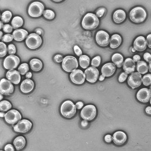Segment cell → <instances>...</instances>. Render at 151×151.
<instances>
[{
    "instance_id": "1",
    "label": "cell",
    "mask_w": 151,
    "mask_h": 151,
    "mask_svg": "<svg viewBox=\"0 0 151 151\" xmlns=\"http://www.w3.org/2000/svg\"><path fill=\"white\" fill-rule=\"evenodd\" d=\"M99 23V19L94 14L88 13L84 17L82 22L83 27L87 30L96 29Z\"/></svg>"
},
{
    "instance_id": "2",
    "label": "cell",
    "mask_w": 151,
    "mask_h": 151,
    "mask_svg": "<svg viewBox=\"0 0 151 151\" xmlns=\"http://www.w3.org/2000/svg\"><path fill=\"white\" fill-rule=\"evenodd\" d=\"M129 15L130 18L132 22L140 23L145 21L147 17V14L143 8L137 7L131 11Z\"/></svg>"
},
{
    "instance_id": "3",
    "label": "cell",
    "mask_w": 151,
    "mask_h": 151,
    "mask_svg": "<svg viewBox=\"0 0 151 151\" xmlns=\"http://www.w3.org/2000/svg\"><path fill=\"white\" fill-rule=\"evenodd\" d=\"M76 112V107L70 101H67L65 102L61 106V114L65 118H72L74 116Z\"/></svg>"
},
{
    "instance_id": "4",
    "label": "cell",
    "mask_w": 151,
    "mask_h": 151,
    "mask_svg": "<svg viewBox=\"0 0 151 151\" xmlns=\"http://www.w3.org/2000/svg\"><path fill=\"white\" fill-rule=\"evenodd\" d=\"M78 66L77 60L72 56H67L65 57L62 63L63 69L68 72L74 71L77 68Z\"/></svg>"
},
{
    "instance_id": "5",
    "label": "cell",
    "mask_w": 151,
    "mask_h": 151,
    "mask_svg": "<svg viewBox=\"0 0 151 151\" xmlns=\"http://www.w3.org/2000/svg\"><path fill=\"white\" fill-rule=\"evenodd\" d=\"M44 10V7L42 4L38 2H35L30 5L28 9V12L30 17L37 18L42 15Z\"/></svg>"
},
{
    "instance_id": "6",
    "label": "cell",
    "mask_w": 151,
    "mask_h": 151,
    "mask_svg": "<svg viewBox=\"0 0 151 151\" xmlns=\"http://www.w3.org/2000/svg\"><path fill=\"white\" fill-rule=\"evenodd\" d=\"M42 40L41 37L37 34L32 33L27 37L26 41L27 47L31 49H35L41 45Z\"/></svg>"
},
{
    "instance_id": "7",
    "label": "cell",
    "mask_w": 151,
    "mask_h": 151,
    "mask_svg": "<svg viewBox=\"0 0 151 151\" xmlns=\"http://www.w3.org/2000/svg\"><path fill=\"white\" fill-rule=\"evenodd\" d=\"M96 114L95 107L93 105H88L85 106L81 111V115L84 120L90 121L93 119Z\"/></svg>"
},
{
    "instance_id": "8",
    "label": "cell",
    "mask_w": 151,
    "mask_h": 151,
    "mask_svg": "<svg viewBox=\"0 0 151 151\" xmlns=\"http://www.w3.org/2000/svg\"><path fill=\"white\" fill-rule=\"evenodd\" d=\"M20 63V59L17 56L10 55L7 56L4 60L3 65L6 69L12 70L17 68Z\"/></svg>"
},
{
    "instance_id": "9",
    "label": "cell",
    "mask_w": 151,
    "mask_h": 151,
    "mask_svg": "<svg viewBox=\"0 0 151 151\" xmlns=\"http://www.w3.org/2000/svg\"><path fill=\"white\" fill-rule=\"evenodd\" d=\"M4 117L6 122L12 124H14L19 122L22 118L19 112L15 109L11 110L8 111Z\"/></svg>"
},
{
    "instance_id": "10",
    "label": "cell",
    "mask_w": 151,
    "mask_h": 151,
    "mask_svg": "<svg viewBox=\"0 0 151 151\" xmlns=\"http://www.w3.org/2000/svg\"><path fill=\"white\" fill-rule=\"evenodd\" d=\"M32 124L29 121L23 119L20 121L14 127V131L20 133H26L31 129Z\"/></svg>"
},
{
    "instance_id": "11",
    "label": "cell",
    "mask_w": 151,
    "mask_h": 151,
    "mask_svg": "<svg viewBox=\"0 0 151 151\" xmlns=\"http://www.w3.org/2000/svg\"><path fill=\"white\" fill-rule=\"evenodd\" d=\"M96 40L98 45L102 47L107 46L110 42V37L109 34L104 31H100L97 33Z\"/></svg>"
},
{
    "instance_id": "12",
    "label": "cell",
    "mask_w": 151,
    "mask_h": 151,
    "mask_svg": "<svg viewBox=\"0 0 151 151\" xmlns=\"http://www.w3.org/2000/svg\"><path fill=\"white\" fill-rule=\"evenodd\" d=\"M0 90L2 94L6 96L10 95L13 93L14 86L6 79H3L0 83Z\"/></svg>"
},
{
    "instance_id": "13",
    "label": "cell",
    "mask_w": 151,
    "mask_h": 151,
    "mask_svg": "<svg viewBox=\"0 0 151 151\" xmlns=\"http://www.w3.org/2000/svg\"><path fill=\"white\" fill-rule=\"evenodd\" d=\"M142 82V76L137 72H135L131 75L128 80L129 85L133 89L139 87L141 85Z\"/></svg>"
},
{
    "instance_id": "14",
    "label": "cell",
    "mask_w": 151,
    "mask_h": 151,
    "mask_svg": "<svg viewBox=\"0 0 151 151\" xmlns=\"http://www.w3.org/2000/svg\"><path fill=\"white\" fill-rule=\"evenodd\" d=\"M99 72L96 68L90 67L85 71V76L86 80L91 83H95L99 77Z\"/></svg>"
},
{
    "instance_id": "15",
    "label": "cell",
    "mask_w": 151,
    "mask_h": 151,
    "mask_svg": "<svg viewBox=\"0 0 151 151\" xmlns=\"http://www.w3.org/2000/svg\"><path fill=\"white\" fill-rule=\"evenodd\" d=\"M70 78L74 83L77 84H83L85 80V75L83 72L77 70L72 73L70 74Z\"/></svg>"
},
{
    "instance_id": "16",
    "label": "cell",
    "mask_w": 151,
    "mask_h": 151,
    "mask_svg": "<svg viewBox=\"0 0 151 151\" xmlns=\"http://www.w3.org/2000/svg\"><path fill=\"white\" fill-rule=\"evenodd\" d=\"M151 96L150 91L146 88L140 90L137 94V97L138 100L143 103H147L149 101Z\"/></svg>"
},
{
    "instance_id": "17",
    "label": "cell",
    "mask_w": 151,
    "mask_h": 151,
    "mask_svg": "<svg viewBox=\"0 0 151 151\" xmlns=\"http://www.w3.org/2000/svg\"><path fill=\"white\" fill-rule=\"evenodd\" d=\"M112 139L116 145H121L124 144L127 139V137L125 133L122 131H118L113 134Z\"/></svg>"
},
{
    "instance_id": "18",
    "label": "cell",
    "mask_w": 151,
    "mask_h": 151,
    "mask_svg": "<svg viewBox=\"0 0 151 151\" xmlns=\"http://www.w3.org/2000/svg\"><path fill=\"white\" fill-rule=\"evenodd\" d=\"M6 77L10 82L15 84H18L20 81V75L15 70L8 71L6 73Z\"/></svg>"
},
{
    "instance_id": "19",
    "label": "cell",
    "mask_w": 151,
    "mask_h": 151,
    "mask_svg": "<svg viewBox=\"0 0 151 151\" xmlns=\"http://www.w3.org/2000/svg\"><path fill=\"white\" fill-rule=\"evenodd\" d=\"M134 48L138 51H144L147 48L146 41L145 38L142 36L137 37L134 42Z\"/></svg>"
},
{
    "instance_id": "20",
    "label": "cell",
    "mask_w": 151,
    "mask_h": 151,
    "mask_svg": "<svg viewBox=\"0 0 151 151\" xmlns=\"http://www.w3.org/2000/svg\"><path fill=\"white\" fill-rule=\"evenodd\" d=\"M34 86L33 82L30 79H27L22 83L20 86V90L23 93H28L32 91Z\"/></svg>"
},
{
    "instance_id": "21",
    "label": "cell",
    "mask_w": 151,
    "mask_h": 151,
    "mask_svg": "<svg viewBox=\"0 0 151 151\" xmlns=\"http://www.w3.org/2000/svg\"><path fill=\"white\" fill-rule=\"evenodd\" d=\"M116 67L112 63H108L105 65L102 68L101 72L105 77L111 76L115 71Z\"/></svg>"
},
{
    "instance_id": "22",
    "label": "cell",
    "mask_w": 151,
    "mask_h": 151,
    "mask_svg": "<svg viewBox=\"0 0 151 151\" xmlns=\"http://www.w3.org/2000/svg\"><path fill=\"white\" fill-rule=\"evenodd\" d=\"M123 69L125 73H133L135 69V62L132 59H127L124 62Z\"/></svg>"
},
{
    "instance_id": "23",
    "label": "cell",
    "mask_w": 151,
    "mask_h": 151,
    "mask_svg": "<svg viewBox=\"0 0 151 151\" xmlns=\"http://www.w3.org/2000/svg\"><path fill=\"white\" fill-rule=\"evenodd\" d=\"M28 33L26 30L19 29L15 30L12 34L14 39L20 42L24 40L27 37Z\"/></svg>"
},
{
    "instance_id": "24",
    "label": "cell",
    "mask_w": 151,
    "mask_h": 151,
    "mask_svg": "<svg viewBox=\"0 0 151 151\" xmlns=\"http://www.w3.org/2000/svg\"><path fill=\"white\" fill-rule=\"evenodd\" d=\"M126 14L124 11L122 10H116L113 16V19L116 23L119 24L123 22L126 18Z\"/></svg>"
},
{
    "instance_id": "25",
    "label": "cell",
    "mask_w": 151,
    "mask_h": 151,
    "mask_svg": "<svg viewBox=\"0 0 151 151\" xmlns=\"http://www.w3.org/2000/svg\"><path fill=\"white\" fill-rule=\"evenodd\" d=\"M122 41L121 36L117 34L113 35L111 37L110 47L113 49L118 47L121 45Z\"/></svg>"
},
{
    "instance_id": "26",
    "label": "cell",
    "mask_w": 151,
    "mask_h": 151,
    "mask_svg": "<svg viewBox=\"0 0 151 151\" xmlns=\"http://www.w3.org/2000/svg\"><path fill=\"white\" fill-rule=\"evenodd\" d=\"M31 69L35 72H38L42 69L43 65L42 62L39 60L34 59L30 62Z\"/></svg>"
},
{
    "instance_id": "27",
    "label": "cell",
    "mask_w": 151,
    "mask_h": 151,
    "mask_svg": "<svg viewBox=\"0 0 151 151\" xmlns=\"http://www.w3.org/2000/svg\"><path fill=\"white\" fill-rule=\"evenodd\" d=\"M26 141L24 137L22 136L18 137L14 142V145L17 150L22 149L26 145Z\"/></svg>"
},
{
    "instance_id": "28",
    "label": "cell",
    "mask_w": 151,
    "mask_h": 151,
    "mask_svg": "<svg viewBox=\"0 0 151 151\" xmlns=\"http://www.w3.org/2000/svg\"><path fill=\"white\" fill-rule=\"evenodd\" d=\"M136 69L138 73L145 74L148 72V67L146 63L144 61H141L137 62Z\"/></svg>"
},
{
    "instance_id": "29",
    "label": "cell",
    "mask_w": 151,
    "mask_h": 151,
    "mask_svg": "<svg viewBox=\"0 0 151 151\" xmlns=\"http://www.w3.org/2000/svg\"><path fill=\"white\" fill-rule=\"evenodd\" d=\"M112 60L118 68H121L122 66L123 58L121 54L118 53L114 54L112 57Z\"/></svg>"
},
{
    "instance_id": "30",
    "label": "cell",
    "mask_w": 151,
    "mask_h": 151,
    "mask_svg": "<svg viewBox=\"0 0 151 151\" xmlns=\"http://www.w3.org/2000/svg\"><path fill=\"white\" fill-rule=\"evenodd\" d=\"M79 62L80 66L83 69H86L89 66L90 60L88 57L83 55L80 57Z\"/></svg>"
},
{
    "instance_id": "31",
    "label": "cell",
    "mask_w": 151,
    "mask_h": 151,
    "mask_svg": "<svg viewBox=\"0 0 151 151\" xmlns=\"http://www.w3.org/2000/svg\"><path fill=\"white\" fill-rule=\"evenodd\" d=\"M23 21L22 19L19 17H15L12 19L11 24L12 28L14 29H16L22 26Z\"/></svg>"
},
{
    "instance_id": "32",
    "label": "cell",
    "mask_w": 151,
    "mask_h": 151,
    "mask_svg": "<svg viewBox=\"0 0 151 151\" xmlns=\"http://www.w3.org/2000/svg\"><path fill=\"white\" fill-rule=\"evenodd\" d=\"M11 104L7 101L4 100L0 103V110L2 111H6L12 108Z\"/></svg>"
},
{
    "instance_id": "33",
    "label": "cell",
    "mask_w": 151,
    "mask_h": 151,
    "mask_svg": "<svg viewBox=\"0 0 151 151\" xmlns=\"http://www.w3.org/2000/svg\"><path fill=\"white\" fill-rule=\"evenodd\" d=\"M12 17V14L11 12L7 11L4 12L2 14L1 16V20L4 22L8 23L10 21Z\"/></svg>"
},
{
    "instance_id": "34",
    "label": "cell",
    "mask_w": 151,
    "mask_h": 151,
    "mask_svg": "<svg viewBox=\"0 0 151 151\" xmlns=\"http://www.w3.org/2000/svg\"><path fill=\"white\" fill-rule=\"evenodd\" d=\"M29 65L27 63L21 64L18 68V70L19 73L22 75H24L27 73L29 70Z\"/></svg>"
},
{
    "instance_id": "35",
    "label": "cell",
    "mask_w": 151,
    "mask_h": 151,
    "mask_svg": "<svg viewBox=\"0 0 151 151\" xmlns=\"http://www.w3.org/2000/svg\"><path fill=\"white\" fill-rule=\"evenodd\" d=\"M43 16L45 18L49 20L53 19L55 17L54 12L50 10H45Z\"/></svg>"
},
{
    "instance_id": "36",
    "label": "cell",
    "mask_w": 151,
    "mask_h": 151,
    "mask_svg": "<svg viewBox=\"0 0 151 151\" xmlns=\"http://www.w3.org/2000/svg\"><path fill=\"white\" fill-rule=\"evenodd\" d=\"M151 77L150 74H146L143 77L142 81L145 86H148L151 84Z\"/></svg>"
},
{
    "instance_id": "37",
    "label": "cell",
    "mask_w": 151,
    "mask_h": 151,
    "mask_svg": "<svg viewBox=\"0 0 151 151\" xmlns=\"http://www.w3.org/2000/svg\"><path fill=\"white\" fill-rule=\"evenodd\" d=\"M1 44V57H4L6 55L7 48L6 46L4 43L2 42L0 43Z\"/></svg>"
},
{
    "instance_id": "38",
    "label": "cell",
    "mask_w": 151,
    "mask_h": 151,
    "mask_svg": "<svg viewBox=\"0 0 151 151\" xmlns=\"http://www.w3.org/2000/svg\"><path fill=\"white\" fill-rule=\"evenodd\" d=\"M101 58L99 56H97L92 60L91 65L95 68L98 67L100 64Z\"/></svg>"
},
{
    "instance_id": "39",
    "label": "cell",
    "mask_w": 151,
    "mask_h": 151,
    "mask_svg": "<svg viewBox=\"0 0 151 151\" xmlns=\"http://www.w3.org/2000/svg\"><path fill=\"white\" fill-rule=\"evenodd\" d=\"M16 48L14 45L11 44L8 45V52L10 55H13L16 53Z\"/></svg>"
},
{
    "instance_id": "40",
    "label": "cell",
    "mask_w": 151,
    "mask_h": 151,
    "mask_svg": "<svg viewBox=\"0 0 151 151\" xmlns=\"http://www.w3.org/2000/svg\"><path fill=\"white\" fill-rule=\"evenodd\" d=\"M13 36L11 34H7L3 36L2 39L3 42H8L12 41L13 39Z\"/></svg>"
},
{
    "instance_id": "41",
    "label": "cell",
    "mask_w": 151,
    "mask_h": 151,
    "mask_svg": "<svg viewBox=\"0 0 151 151\" xmlns=\"http://www.w3.org/2000/svg\"><path fill=\"white\" fill-rule=\"evenodd\" d=\"M106 11L104 8H101L99 9L96 12V15L98 17H102Z\"/></svg>"
},
{
    "instance_id": "42",
    "label": "cell",
    "mask_w": 151,
    "mask_h": 151,
    "mask_svg": "<svg viewBox=\"0 0 151 151\" xmlns=\"http://www.w3.org/2000/svg\"><path fill=\"white\" fill-rule=\"evenodd\" d=\"M128 76V74L126 73L123 72L122 73L119 77V81L121 83L127 79Z\"/></svg>"
},
{
    "instance_id": "43",
    "label": "cell",
    "mask_w": 151,
    "mask_h": 151,
    "mask_svg": "<svg viewBox=\"0 0 151 151\" xmlns=\"http://www.w3.org/2000/svg\"><path fill=\"white\" fill-rule=\"evenodd\" d=\"M3 30L5 33H10L12 32V28L10 25L6 24L4 25L3 28Z\"/></svg>"
},
{
    "instance_id": "44",
    "label": "cell",
    "mask_w": 151,
    "mask_h": 151,
    "mask_svg": "<svg viewBox=\"0 0 151 151\" xmlns=\"http://www.w3.org/2000/svg\"><path fill=\"white\" fill-rule=\"evenodd\" d=\"M74 50L75 53L77 56L81 57L82 55V52L81 50L78 46H75L74 47Z\"/></svg>"
},
{
    "instance_id": "45",
    "label": "cell",
    "mask_w": 151,
    "mask_h": 151,
    "mask_svg": "<svg viewBox=\"0 0 151 151\" xmlns=\"http://www.w3.org/2000/svg\"><path fill=\"white\" fill-rule=\"evenodd\" d=\"M54 59L56 62L60 63L63 60V58L61 55H58L55 56Z\"/></svg>"
},
{
    "instance_id": "46",
    "label": "cell",
    "mask_w": 151,
    "mask_h": 151,
    "mask_svg": "<svg viewBox=\"0 0 151 151\" xmlns=\"http://www.w3.org/2000/svg\"><path fill=\"white\" fill-rule=\"evenodd\" d=\"M4 150L6 151H14L15 149L13 146L11 144H8L6 145L4 148Z\"/></svg>"
},
{
    "instance_id": "47",
    "label": "cell",
    "mask_w": 151,
    "mask_h": 151,
    "mask_svg": "<svg viewBox=\"0 0 151 151\" xmlns=\"http://www.w3.org/2000/svg\"><path fill=\"white\" fill-rule=\"evenodd\" d=\"M151 57L150 54L148 53H145L144 55V59L148 62H151Z\"/></svg>"
},
{
    "instance_id": "48",
    "label": "cell",
    "mask_w": 151,
    "mask_h": 151,
    "mask_svg": "<svg viewBox=\"0 0 151 151\" xmlns=\"http://www.w3.org/2000/svg\"><path fill=\"white\" fill-rule=\"evenodd\" d=\"M105 140L106 142L110 143L112 140V138L111 135H107L105 137Z\"/></svg>"
},
{
    "instance_id": "49",
    "label": "cell",
    "mask_w": 151,
    "mask_h": 151,
    "mask_svg": "<svg viewBox=\"0 0 151 151\" xmlns=\"http://www.w3.org/2000/svg\"><path fill=\"white\" fill-rule=\"evenodd\" d=\"M151 35L149 34L147 36V44L148 46L150 48H151Z\"/></svg>"
},
{
    "instance_id": "50",
    "label": "cell",
    "mask_w": 151,
    "mask_h": 151,
    "mask_svg": "<svg viewBox=\"0 0 151 151\" xmlns=\"http://www.w3.org/2000/svg\"><path fill=\"white\" fill-rule=\"evenodd\" d=\"M83 106V104L82 102H78L77 103L76 105V107L78 109H80L82 108Z\"/></svg>"
},
{
    "instance_id": "51",
    "label": "cell",
    "mask_w": 151,
    "mask_h": 151,
    "mask_svg": "<svg viewBox=\"0 0 151 151\" xmlns=\"http://www.w3.org/2000/svg\"><path fill=\"white\" fill-rule=\"evenodd\" d=\"M133 59L134 62H138L141 59V57L139 55H136L133 57Z\"/></svg>"
},
{
    "instance_id": "52",
    "label": "cell",
    "mask_w": 151,
    "mask_h": 151,
    "mask_svg": "<svg viewBox=\"0 0 151 151\" xmlns=\"http://www.w3.org/2000/svg\"><path fill=\"white\" fill-rule=\"evenodd\" d=\"M145 111L147 114L151 115V107L148 106L146 108Z\"/></svg>"
},
{
    "instance_id": "53",
    "label": "cell",
    "mask_w": 151,
    "mask_h": 151,
    "mask_svg": "<svg viewBox=\"0 0 151 151\" xmlns=\"http://www.w3.org/2000/svg\"><path fill=\"white\" fill-rule=\"evenodd\" d=\"M88 124V122L84 120L82 121L81 123V124L83 127H86L87 126Z\"/></svg>"
},
{
    "instance_id": "54",
    "label": "cell",
    "mask_w": 151,
    "mask_h": 151,
    "mask_svg": "<svg viewBox=\"0 0 151 151\" xmlns=\"http://www.w3.org/2000/svg\"><path fill=\"white\" fill-rule=\"evenodd\" d=\"M32 74L30 72L28 73L26 75V77L27 78H30L32 77Z\"/></svg>"
},
{
    "instance_id": "55",
    "label": "cell",
    "mask_w": 151,
    "mask_h": 151,
    "mask_svg": "<svg viewBox=\"0 0 151 151\" xmlns=\"http://www.w3.org/2000/svg\"><path fill=\"white\" fill-rule=\"evenodd\" d=\"M36 32L37 35H41L42 33V30L41 29H37Z\"/></svg>"
},
{
    "instance_id": "56",
    "label": "cell",
    "mask_w": 151,
    "mask_h": 151,
    "mask_svg": "<svg viewBox=\"0 0 151 151\" xmlns=\"http://www.w3.org/2000/svg\"><path fill=\"white\" fill-rule=\"evenodd\" d=\"M105 77L103 75L100 76L99 77V80L100 81H103L105 79Z\"/></svg>"
},
{
    "instance_id": "57",
    "label": "cell",
    "mask_w": 151,
    "mask_h": 151,
    "mask_svg": "<svg viewBox=\"0 0 151 151\" xmlns=\"http://www.w3.org/2000/svg\"><path fill=\"white\" fill-rule=\"evenodd\" d=\"M5 114L4 112H1V117L2 118H3L5 117Z\"/></svg>"
},
{
    "instance_id": "58",
    "label": "cell",
    "mask_w": 151,
    "mask_h": 151,
    "mask_svg": "<svg viewBox=\"0 0 151 151\" xmlns=\"http://www.w3.org/2000/svg\"><path fill=\"white\" fill-rule=\"evenodd\" d=\"M0 22H1V28L0 29H1L2 28H3V24L1 21Z\"/></svg>"
},
{
    "instance_id": "59",
    "label": "cell",
    "mask_w": 151,
    "mask_h": 151,
    "mask_svg": "<svg viewBox=\"0 0 151 151\" xmlns=\"http://www.w3.org/2000/svg\"><path fill=\"white\" fill-rule=\"evenodd\" d=\"M148 68L149 69L150 72H151V62L149 63Z\"/></svg>"
},
{
    "instance_id": "60",
    "label": "cell",
    "mask_w": 151,
    "mask_h": 151,
    "mask_svg": "<svg viewBox=\"0 0 151 151\" xmlns=\"http://www.w3.org/2000/svg\"><path fill=\"white\" fill-rule=\"evenodd\" d=\"M0 32H1V40L2 38V37L3 36V33L2 31H0Z\"/></svg>"
},
{
    "instance_id": "61",
    "label": "cell",
    "mask_w": 151,
    "mask_h": 151,
    "mask_svg": "<svg viewBox=\"0 0 151 151\" xmlns=\"http://www.w3.org/2000/svg\"><path fill=\"white\" fill-rule=\"evenodd\" d=\"M62 1H54L55 2H59Z\"/></svg>"
},
{
    "instance_id": "62",
    "label": "cell",
    "mask_w": 151,
    "mask_h": 151,
    "mask_svg": "<svg viewBox=\"0 0 151 151\" xmlns=\"http://www.w3.org/2000/svg\"><path fill=\"white\" fill-rule=\"evenodd\" d=\"M3 98V96L1 94V100Z\"/></svg>"
}]
</instances>
